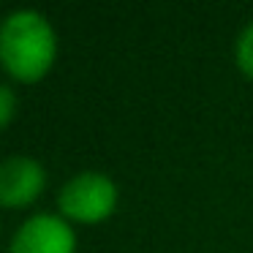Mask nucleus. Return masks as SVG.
I'll return each mask as SVG.
<instances>
[{"mask_svg": "<svg viewBox=\"0 0 253 253\" xmlns=\"http://www.w3.org/2000/svg\"><path fill=\"white\" fill-rule=\"evenodd\" d=\"M55 60L57 30L44 11L19 6L0 17V68L14 82H39L52 71Z\"/></svg>", "mask_w": 253, "mask_h": 253, "instance_id": "f257e3e1", "label": "nucleus"}, {"mask_svg": "<svg viewBox=\"0 0 253 253\" xmlns=\"http://www.w3.org/2000/svg\"><path fill=\"white\" fill-rule=\"evenodd\" d=\"M8 253H77V231L60 212H33L14 229Z\"/></svg>", "mask_w": 253, "mask_h": 253, "instance_id": "7ed1b4c3", "label": "nucleus"}, {"mask_svg": "<svg viewBox=\"0 0 253 253\" xmlns=\"http://www.w3.org/2000/svg\"><path fill=\"white\" fill-rule=\"evenodd\" d=\"M46 188V169L28 153H14L0 161V207L25 210Z\"/></svg>", "mask_w": 253, "mask_h": 253, "instance_id": "20e7f679", "label": "nucleus"}, {"mask_svg": "<svg viewBox=\"0 0 253 253\" xmlns=\"http://www.w3.org/2000/svg\"><path fill=\"white\" fill-rule=\"evenodd\" d=\"M17 109H19L17 90H14L8 82H0V131L17 117Z\"/></svg>", "mask_w": 253, "mask_h": 253, "instance_id": "423d86ee", "label": "nucleus"}, {"mask_svg": "<svg viewBox=\"0 0 253 253\" xmlns=\"http://www.w3.org/2000/svg\"><path fill=\"white\" fill-rule=\"evenodd\" d=\"M120 202V188L106 171L82 169L57 191V212L71 226H95L112 218Z\"/></svg>", "mask_w": 253, "mask_h": 253, "instance_id": "f03ea898", "label": "nucleus"}, {"mask_svg": "<svg viewBox=\"0 0 253 253\" xmlns=\"http://www.w3.org/2000/svg\"><path fill=\"white\" fill-rule=\"evenodd\" d=\"M234 63L248 79H253V19L242 25V30L234 39Z\"/></svg>", "mask_w": 253, "mask_h": 253, "instance_id": "39448f33", "label": "nucleus"}]
</instances>
